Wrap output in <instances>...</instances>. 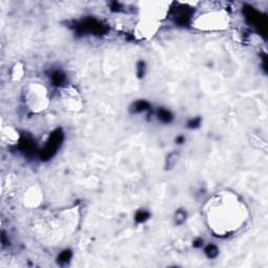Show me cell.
I'll use <instances>...</instances> for the list:
<instances>
[{
	"mask_svg": "<svg viewBox=\"0 0 268 268\" xmlns=\"http://www.w3.org/2000/svg\"><path fill=\"white\" fill-rule=\"evenodd\" d=\"M159 117H160L161 120H165V122H167V120H170V113H169L168 111H160Z\"/></svg>",
	"mask_w": 268,
	"mask_h": 268,
	"instance_id": "3957f363",
	"label": "cell"
},
{
	"mask_svg": "<svg viewBox=\"0 0 268 268\" xmlns=\"http://www.w3.org/2000/svg\"><path fill=\"white\" fill-rule=\"evenodd\" d=\"M206 218L214 233L218 236H228L244 224L246 208L237 196L225 192L208 202Z\"/></svg>",
	"mask_w": 268,
	"mask_h": 268,
	"instance_id": "6da1fadb",
	"label": "cell"
},
{
	"mask_svg": "<svg viewBox=\"0 0 268 268\" xmlns=\"http://www.w3.org/2000/svg\"><path fill=\"white\" fill-rule=\"evenodd\" d=\"M22 73H23V70H22V68L20 67L19 65H16L15 66V68H14V72H13V77H14V79H19V78H21L22 77Z\"/></svg>",
	"mask_w": 268,
	"mask_h": 268,
	"instance_id": "7a4b0ae2",
	"label": "cell"
}]
</instances>
